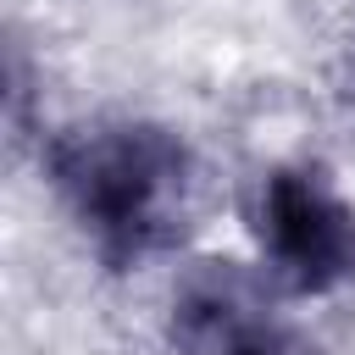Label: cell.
I'll use <instances>...</instances> for the list:
<instances>
[{
  "label": "cell",
  "instance_id": "6da1fadb",
  "mask_svg": "<svg viewBox=\"0 0 355 355\" xmlns=\"http://www.w3.org/2000/svg\"><path fill=\"white\" fill-rule=\"evenodd\" d=\"M39 178L78 250L111 277L178 255L200 211L194 144L161 116L94 111L55 122L39 139Z\"/></svg>",
  "mask_w": 355,
  "mask_h": 355
},
{
  "label": "cell",
  "instance_id": "7a4b0ae2",
  "mask_svg": "<svg viewBox=\"0 0 355 355\" xmlns=\"http://www.w3.org/2000/svg\"><path fill=\"white\" fill-rule=\"evenodd\" d=\"M250 261L288 300L355 288V200L322 161H272L244 189Z\"/></svg>",
  "mask_w": 355,
  "mask_h": 355
},
{
  "label": "cell",
  "instance_id": "3957f363",
  "mask_svg": "<svg viewBox=\"0 0 355 355\" xmlns=\"http://www.w3.org/2000/svg\"><path fill=\"white\" fill-rule=\"evenodd\" d=\"M294 300L239 255L178 266L161 305V355H305Z\"/></svg>",
  "mask_w": 355,
  "mask_h": 355
},
{
  "label": "cell",
  "instance_id": "277c9868",
  "mask_svg": "<svg viewBox=\"0 0 355 355\" xmlns=\"http://www.w3.org/2000/svg\"><path fill=\"white\" fill-rule=\"evenodd\" d=\"M338 94H344V105H349V116H355V44H349V55H344V72H338Z\"/></svg>",
  "mask_w": 355,
  "mask_h": 355
}]
</instances>
